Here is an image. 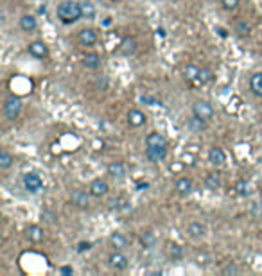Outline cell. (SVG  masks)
Returning <instances> with one entry per match:
<instances>
[{
    "mask_svg": "<svg viewBox=\"0 0 262 276\" xmlns=\"http://www.w3.org/2000/svg\"><path fill=\"white\" fill-rule=\"evenodd\" d=\"M223 275H239L241 273V267H237L236 264H226L223 269H221Z\"/></svg>",
    "mask_w": 262,
    "mask_h": 276,
    "instance_id": "obj_36",
    "label": "cell"
},
{
    "mask_svg": "<svg viewBox=\"0 0 262 276\" xmlns=\"http://www.w3.org/2000/svg\"><path fill=\"white\" fill-rule=\"evenodd\" d=\"M92 84H94L95 90H101V92H106L108 90V86H110V81H108V77L106 75H95L94 81H92Z\"/></svg>",
    "mask_w": 262,
    "mask_h": 276,
    "instance_id": "obj_32",
    "label": "cell"
},
{
    "mask_svg": "<svg viewBox=\"0 0 262 276\" xmlns=\"http://www.w3.org/2000/svg\"><path fill=\"white\" fill-rule=\"evenodd\" d=\"M183 75L185 79L192 84H198V77H199V67L194 65V63H189L187 67L183 68Z\"/></svg>",
    "mask_w": 262,
    "mask_h": 276,
    "instance_id": "obj_25",
    "label": "cell"
},
{
    "mask_svg": "<svg viewBox=\"0 0 262 276\" xmlns=\"http://www.w3.org/2000/svg\"><path fill=\"white\" fill-rule=\"evenodd\" d=\"M234 32H236L237 36L248 38L250 34H252V24H250L248 20H244V18H241V20L236 22V25H234Z\"/></svg>",
    "mask_w": 262,
    "mask_h": 276,
    "instance_id": "obj_22",
    "label": "cell"
},
{
    "mask_svg": "<svg viewBox=\"0 0 262 276\" xmlns=\"http://www.w3.org/2000/svg\"><path fill=\"white\" fill-rule=\"evenodd\" d=\"M90 246H92L90 242H81V244H79V250H78V251H84V250L88 251V250H90Z\"/></svg>",
    "mask_w": 262,
    "mask_h": 276,
    "instance_id": "obj_39",
    "label": "cell"
},
{
    "mask_svg": "<svg viewBox=\"0 0 262 276\" xmlns=\"http://www.w3.org/2000/svg\"><path fill=\"white\" fill-rule=\"evenodd\" d=\"M174 190H176L180 196H187V194H190L194 190V181L187 176L178 177V179L174 181Z\"/></svg>",
    "mask_w": 262,
    "mask_h": 276,
    "instance_id": "obj_15",
    "label": "cell"
},
{
    "mask_svg": "<svg viewBox=\"0 0 262 276\" xmlns=\"http://www.w3.org/2000/svg\"><path fill=\"white\" fill-rule=\"evenodd\" d=\"M126 119H128V125H130V127H135V129H138V127H142V125H146L147 115L144 113L142 110H136V108H133V110L128 111Z\"/></svg>",
    "mask_w": 262,
    "mask_h": 276,
    "instance_id": "obj_11",
    "label": "cell"
},
{
    "mask_svg": "<svg viewBox=\"0 0 262 276\" xmlns=\"http://www.w3.org/2000/svg\"><path fill=\"white\" fill-rule=\"evenodd\" d=\"M207 120L199 119V117H196V115H192V117H189L187 119V129L190 131V133H201V131L207 129Z\"/></svg>",
    "mask_w": 262,
    "mask_h": 276,
    "instance_id": "obj_20",
    "label": "cell"
},
{
    "mask_svg": "<svg viewBox=\"0 0 262 276\" xmlns=\"http://www.w3.org/2000/svg\"><path fill=\"white\" fill-rule=\"evenodd\" d=\"M167 256L171 260H182L183 258V248L180 244H176V242H171L167 246Z\"/></svg>",
    "mask_w": 262,
    "mask_h": 276,
    "instance_id": "obj_28",
    "label": "cell"
},
{
    "mask_svg": "<svg viewBox=\"0 0 262 276\" xmlns=\"http://www.w3.org/2000/svg\"><path fill=\"white\" fill-rule=\"evenodd\" d=\"M140 244H142V248H146V250L155 248V244H157V237H155V233H153V231H142Z\"/></svg>",
    "mask_w": 262,
    "mask_h": 276,
    "instance_id": "obj_30",
    "label": "cell"
},
{
    "mask_svg": "<svg viewBox=\"0 0 262 276\" xmlns=\"http://www.w3.org/2000/svg\"><path fill=\"white\" fill-rule=\"evenodd\" d=\"M146 146H167V140H165V136H163L162 133L151 131V133H147V136H146Z\"/></svg>",
    "mask_w": 262,
    "mask_h": 276,
    "instance_id": "obj_27",
    "label": "cell"
},
{
    "mask_svg": "<svg viewBox=\"0 0 262 276\" xmlns=\"http://www.w3.org/2000/svg\"><path fill=\"white\" fill-rule=\"evenodd\" d=\"M214 81V72L210 70L209 67H201L199 68V77H198V84L205 86V84H209Z\"/></svg>",
    "mask_w": 262,
    "mask_h": 276,
    "instance_id": "obj_31",
    "label": "cell"
},
{
    "mask_svg": "<svg viewBox=\"0 0 262 276\" xmlns=\"http://www.w3.org/2000/svg\"><path fill=\"white\" fill-rule=\"evenodd\" d=\"M78 42L81 47H94L99 42V32L94 27H84L78 32Z\"/></svg>",
    "mask_w": 262,
    "mask_h": 276,
    "instance_id": "obj_6",
    "label": "cell"
},
{
    "mask_svg": "<svg viewBox=\"0 0 262 276\" xmlns=\"http://www.w3.org/2000/svg\"><path fill=\"white\" fill-rule=\"evenodd\" d=\"M241 4V0H221V5L225 7L226 11H236Z\"/></svg>",
    "mask_w": 262,
    "mask_h": 276,
    "instance_id": "obj_35",
    "label": "cell"
},
{
    "mask_svg": "<svg viewBox=\"0 0 262 276\" xmlns=\"http://www.w3.org/2000/svg\"><path fill=\"white\" fill-rule=\"evenodd\" d=\"M56 15H58V20L65 25H72L78 20L83 18V11H81V2H76V0H63L61 4L58 5L56 9Z\"/></svg>",
    "mask_w": 262,
    "mask_h": 276,
    "instance_id": "obj_1",
    "label": "cell"
},
{
    "mask_svg": "<svg viewBox=\"0 0 262 276\" xmlns=\"http://www.w3.org/2000/svg\"><path fill=\"white\" fill-rule=\"evenodd\" d=\"M81 11H83V18H94L95 16V7L88 0L81 2Z\"/></svg>",
    "mask_w": 262,
    "mask_h": 276,
    "instance_id": "obj_33",
    "label": "cell"
},
{
    "mask_svg": "<svg viewBox=\"0 0 262 276\" xmlns=\"http://www.w3.org/2000/svg\"><path fill=\"white\" fill-rule=\"evenodd\" d=\"M205 187L209 190H219L221 188V174L219 172H209L205 176Z\"/></svg>",
    "mask_w": 262,
    "mask_h": 276,
    "instance_id": "obj_24",
    "label": "cell"
},
{
    "mask_svg": "<svg viewBox=\"0 0 262 276\" xmlns=\"http://www.w3.org/2000/svg\"><path fill=\"white\" fill-rule=\"evenodd\" d=\"M187 235H189L190 239H194V240L203 239L205 235H207V226H205L203 223L192 221V223H189V226H187Z\"/></svg>",
    "mask_w": 262,
    "mask_h": 276,
    "instance_id": "obj_18",
    "label": "cell"
},
{
    "mask_svg": "<svg viewBox=\"0 0 262 276\" xmlns=\"http://www.w3.org/2000/svg\"><path fill=\"white\" fill-rule=\"evenodd\" d=\"M192 115H196V117H199V119L207 120V122H210V120L214 119L215 115V110L214 106L210 104L209 100H196L194 104H192Z\"/></svg>",
    "mask_w": 262,
    "mask_h": 276,
    "instance_id": "obj_3",
    "label": "cell"
},
{
    "mask_svg": "<svg viewBox=\"0 0 262 276\" xmlns=\"http://www.w3.org/2000/svg\"><path fill=\"white\" fill-rule=\"evenodd\" d=\"M209 162L212 163L214 167H221L223 163L226 162V152L221 149V147H217V146H214V147H210L209 149Z\"/></svg>",
    "mask_w": 262,
    "mask_h": 276,
    "instance_id": "obj_17",
    "label": "cell"
},
{
    "mask_svg": "<svg viewBox=\"0 0 262 276\" xmlns=\"http://www.w3.org/2000/svg\"><path fill=\"white\" fill-rule=\"evenodd\" d=\"M88 190H90V194H92V198H105V196H108V192H110V185H108L106 179L97 177V179H92V181H90Z\"/></svg>",
    "mask_w": 262,
    "mask_h": 276,
    "instance_id": "obj_9",
    "label": "cell"
},
{
    "mask_svg": "<svg viewBox=\"0 0 262 276\" xmlns=\"http://www.w3.org/2000/svg\"><path fill=\"white\" fill-rule=\"evenodd\" d=\"M42 217H45V221H47V223H54V219H56V215L52 214V212H43L42 214Z\"/></svg>",
    "mask_w": 262,
    "mask_h": 276,
    "instance_id": "obj_37",
    "label": "cell"
},
{
    "mask_svg": "<svg viewBox=\"0 0 262 276\" xmlns=\"http://www.w3.org/2000/svg\"><path fill=\"white\" fill-rule=\"evenodd\" d=\"M250 90H252L253 95L262 97V72H255L250 77Z\"/></svg>",
    "mask_w": 262,
    "mask_h": 276,
    "instance_id": "obj_26",
    "label": "cell"
},
{
    "mask_svg": "<svg viewBox=\"0 0 262 276\" xmlns=\"http://www.w3.org/2000/svg\"><path fill=\"white\" fill-rule=\"evenodd\" d=\"M27 50H29V54H31L32 57H36V59H47L49 57V47L42 40H36V42L29 43Z\"/></svg>",
    "mask_w": 262,
    "mask_h": 276,
    "instance_id": "obj_13",
    "label": "cell"
},
{
    "mask_svg": "<svg viewBox=\"0 0 262 276\" xmlns=\"http://www.w3.org/2000/svg\"><path fill=\"white\" fill-rule=\"evenodd\" d=\"M106 172H108V176H111L113 179H124L128 174V167H126V163L121 162V160H113V162L108 163Z\"/></svg>",
    "mask_w": 262,
    "mask_h": 276,
    "instance_id": "obj_10",
    "label": "cell"
},
{
    "mask_svg": "<svg viewBox=\"0 0 262 276\" xmlns=\"http://www.w3.org/2000/svg\"><path fill=\"white\" fill-rule=\"evenodd\" d=\"M144 154L151 163H160L167 158V146H146Z\"/></svg>",
    "mask_w": 262,
    "mask_h": 276,
    "instance_id": "obj_7",
    "label": "cell"
},
{
    "mask_svg": "<svg viewBox=\"0 0 262 276\" xmlns=\"http://www.w3.org/2000/svg\"><path fill=\"white\" fill-rule=\"evenodd\" d=\"M110 2H119V0H110Z\"/></svg>",
    "mask_w": 262,
    "mask_h": 276,
    "instance_id": "obj_40",
    "label": "cell"
},
{
    "mask_svg": "<svg viewBox=\"0 0 262 276\" xmlns=\"http://www.w3.org/2000/svg\"><path fill=\"white\" fill-rule=\"evenodd\" d=\"M81 63H83L84 68L88 70H99L101 65H103V59L97 52H86L83 57H81Z\"/></svg>",
    "mask_w": 262,
    "mask_h": 276,
    "instance_id": "obj_16",
    "label": "cell"
},
{
    "mask_svg": "<svg viewBox=\"0 0 262 276\" xmlns=\"http://www.w3.org/2000/svg\"><path fill=\"white\" fill-rule=\"evenodd\" d=\"M90 198H92L90 190L76 188V190H72V194H70V203L79 210H86V208H90Z\"/></svg>",
    "mask_w": 262,
    "mask_h": 276,
    "instance_id": "obj_5",
    "label": "cell"
},
{
    "mask_svg": "<svg viewBox=\"0 0 262 276\" xmlns=\"http://www.w3.org/2000/svg\"><path fill=\"white\" fill-rule=\"evenodd\" d=\"M136 49H138V43L133 36H126L122 38V42L119 43V54L124 57H130L136 52Z\"/></svg>",
    "mask_w": 262,
    "mask_h": 276,
    "instance_id": "obj_14",
    "label": "cell"
},
{
    "mask_svg": "<svg viewBox=\"0 0 262 276\" xmlns=\"http://www.w3.org/2000/svg\"><path fill=\"white\" fill-rule=\"evenodd\" d=\"M22 183H24V188L29 194H38L43 190V179L38 176L36 172H27V174H24Z\"/></svg>",
    "mask_w": 262,
    "mask_h": 276,
    "instance_id": "obj_4",
    "label": "cell"
},
{
    "mask_svg": "<svg viewBox=\"0 0 262 276\" xmlns=\"http://www.w3.org/2000/svg\"><path fill=\"white\" fill-rule=\"evenodd\" d=\"M20 29L24 32H34L38 29V20H36V16H32V15H24L20 18Z\"/></svg>",
    "mask_w": 262,
    "mask_h": 276,
    "instance_id": "obj_21",
    "label": "cell"
},
{
    "mask_svg": "<svg viewBox=\"0 0 262 276\" xmlns=\"http://www.w3.org/2000/svg\"><path fill=\"white\" fill-rule=\"evenodd\" d=\"M59 273H61V275H72L74 269L70 266H63V267H59Z\"/></svg>",
    "mask_w": 262,
    "mask_h": 276,
    "instance_id": "obj_38",
    "label": "cell"
},
{
    "mask_svg": "<svg viewBox=\"0 0 262 276\" xmlns=\"http://www.w3.org/2000/svg\"><path fill=\"white\" fill-rule=\"evenodd\" d=\"M108 264H110V267H113L115 271H124V269H128V266H130V260H128V256L124 255L121 250H113L110 253V256H108Z\"/></svg>",
    "mask_w": 262,
    "mask_h": 276,
    "instance_id": "obj_8",
    "label": "cell"
},
{
    "mask_svg": "<svg viewBox=\"0 0 262 276\" xmlns=\"http://www.w3.org/2000/svg\"><path fill=\"white\" fill-rule=\"evenodd\" d=\"M234 192L239 196V198H248L250 192H252V187H250V181L241 177V179H237L236 185H234Z\"/></svg>",
    "mask_w": 262,
    "mask_h": 276,
    "instance_id": "obj_23",
    "label": "cell"
},
{
    "mask_svg": "<svg viewBox=\"0 0 262 276\" xmlns=\"http://www.w3.org/2000/svg\"><path fill=\"white\" fill-rule=\"evenodd\" d=\"M13 163H15V156H13L7 149H2V151H0V169H2V171H7V169L13 167Z\"/></svg>",
    "mask_w": 262,
    "mask_h": 276,
    "instance_id": "obj_29",
    "label": "cell"
},
{
    "mask_svg": "<svg viewBox=\"0 0 262 276\" xmlns=\"http://www.w3.org/2000/svg\"><path fill=\"white\" fill-rule=\"evenodd\" d=\"M26 239L32 244H40V242L45 240V229L42 226H38V224H31V226L26 228Z\"/></svg>",
    "mask_w": 262,
    "mask_h": 276,
    "instance_id": "obj_12",
    "label": "cell"
},
{
    "mask_svg": "<svg viewBox=\"0 0 262 276\" xmlns=\"http://www.w3.org/2000/svg\"><path fill=\"white\" fill-rule=\"evenodd\" d=\"M128 201L124 198H117V199H111L110 201V206L113 210H126L128 208Z\"/></svg>",
    "mask_w": 262,
    "mask_h": 276,
    "instance_id": "obj_34",
    "label": "cell"
},
{
    "mask_svg": "<svg viewBox=\"0 0 262 276\" xmlns=\"http://www.w3.org/2000/svg\"><path fill=\"white\" fill-rule=\"evenodd\" d=\"M22 99L18 95H9L7 99L4 100V115L7 120H16L22 113Z\"/></svg>",
    "mask_w": 262,
    "mask_h": 276,
    "instance_id": "obj_2",
    "label": "cell"
},
{
    "mask_svg": "<svg viewBox=\"0 0 262 276\" xmlns=\"http://www.w3.org/2000/svg\"><path fill=\"white\" fill-rule=\"evenodd\" d=\"M108 242H110V246L113 248V250H126L128 244H130V240H128V237L124 233H121V231H113V233L110 235V239H108Z\"/></svg>",
    "mask_w": 262,
    "mask_h": 276,
    "instance_id": "obj_19",
    "label": "cell"
}]
</instances>
